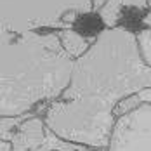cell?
<instances>
[{
  "mask_svg": "<svg viewBox=\"0 0 151 151\" xmlns=\"http://www.w3.org/2000/svg\"><path fill=\"white\" fill-rule=\"evenodd\" d=\"M0 116H21L59 99L75 59L56 31L14 33L0 28Z\"/></svg>",
  "mask_w": 151,
  "mask_h": 151,
  "instance_id": "cell-1",
  "label": "cell"
},
{
  "mask_svg": "<svg viewBox=\"0 0 151 151\" xmlns=\"http://www.w3.org/2000/svg\"><path fill=\"white\" fill-rule=\"evenodd\" d=\"M151 89V66L142 59L136 33L103 28L91 49L75 59L71 82L59 99L80 101L115 115L125 97Z\"/></svg>",
  "mask_w": 151,
  "mask_h": 151,
  "instance_id": "cell-2",
  "label": "cell"
},
{
  "mask_svg": "<svg viewBox=\"0 0 151 151\" xmlns=\"http://www.w3.org/2000/svg\"><path fill=\"white\" fill-rule=\"evenodd\" d=\"M0 28L14 33L75 28L82 16L94 12L92 0H2Z\"/></svg>",
  "mask_w": 151,
  "mask_h": 151,
  "instance_id": "cell-3",
  "label": "cell"
},
{
  "mask_svg": "<svg viewBox=\"0 0 151 151\" xmlns=\"http://www.w3.org/2000/svg\"><path fill=\"white\" fill-rule=\"evenodd\" d=\"M108 151H151V103L139 104L116 120Z\"/></svg>",
  "mask_w": 151,
  "mask_h": 151,
  "instance_id": "cell-4",
  "label": "cell"
},
{
  "mask_svg": "<svg viewBox=\"0 0 151 151\" xmlns=\"http://www.w3.org/2000/svg\"><path fill=\"white\" fill-rule=\"evenodd\" d=\"M125 9H136V11L146 12L148 11V0H108L97 11V16L103 21L104 28H116V26H122L120 21L123 17Z\"/></svg>",
  "mask_w": 151,
  "mask_h": 151,
  "instance_id": "cell-5",
  "label": "cell"
},
{
  "mask_svg": "<svg viewBox=\"0 0 151 151\" xmlns=\"http://www.w3.org/2000/svg\"><path fill=\"white\" fill-rule=\"evenodd\" d=\"M56 33L59 37V42H61V45H63V49L73 59L82 58L91 49V45L94 44V40H96V35L85 37L83 33H80L75 28H64V30H59V31H56Z\"/></svg>",
  "mask_w": 151,
  "mask_h": 151,
  "instance_id": "cell-6",
  "label": "cell"
},
{
  "mask_svg": "<svg viewBox=\"0 0 151 151\" xmlns=\"http://www.w3.org/2000/svg\"><path fill=\"white\" fill-rule=\"evenodd\" d=\"M89 148L87 146H82V144H76V142H71V141H66L59 137L56 132H52L49 129L45 136V141L37 148L35 151H87Z\"/></svg>",
  "mask_w": 151,
  "mask_h": 151,
  "instance_id": "cell-7",
  "label": "cell"
},
{
  "mask_svg": "<svg viewBox=\"0 0 151 151\" xmlns=\"http://www.w3.org/2000/svg\"><path fill=\"white\" fill-rule=\"evenodd\" d=\"M28 115H21V116H0V141H11V137L14 136L17 127L21 125V122L24 120Z\"/></svg>",
  "mask_w": 151,
  "mask_h": 151,
  "instance_id": "cell-8",
  "label": "cell"
},
{
  "mask_svg": "<svg viewBox=\"0 0 151 151\" xmlns=\"http://www.w3.org/2000/svg\"><path fill=\"white\" fill-rule=\"evenodd\" d=\"M137 44H139V50L142 59L151 66V28H142L136 33Z\"/></svg>",
  "mask_w": 151,
  "mask_h": 151,
  "instance_id": "cell-9",
  "label": "cell"
},
{
  "mask_svg": "<svg viewBox=\"0 0 151 151\" xmlns=\"http://www.w3.org/2000/svg\"><path fill=\"white\" fill-rule=\"evenodd\" d=\"M137 99L141 103H151V89H146V91L139 92L137 94Z\"/></svg>",
  "mask_w": 151,
  "mask_h": 151,
  "instance_id": "cell-10",
  "label": "cell"
},
{
  "mask_svg": "<svg viewBox=\"0 0 151 151\" xmlns=\"http://www.w3.org/2000/svg\"><path fill=\"white\" fill-rule=\"evenodd\" d=\"M141 23L144 24V28H151V9L144 12V16L141 17Z\"/></svg>",
  "mask_w": 151,
  "mask_h": 151,
  "instance_id": "cell-11",
  "label": "cell"
},
{
  "mask_svg": "<svg viewBox=\"0 0 151 151\" xmlns=\"http://www.w3.org/2000/svg\"><path fill=\"white\" fill-rule=\"evenodd\" d=\"M0 151H14L11 141H0Z\"/></svg>",
  "mask_w": 151,
  "mask_h": 151,
  "instance_id": "cell-12",
  "label": "cell"
},
{
  "mask_svg": "<svg viewBox=\"0 0 151 151\" xmlns=\"http://www.w3.org/2000/svg\"><path fill=\"white\" fill-rule=\"evenodd\" d=\"M108 0H92V7H94V12H97L103 5H104Z\"/></svg>",
  "mask_w": 151,
  "mask_h": 151,
  "instance_id": "cell-13",
  "label": "cell"
},
{
  "mask_svg": "<svg viewBox=\"0 0 151 151\" xmlns=\"http://www.w3.org/2000/svg\"><path fill=\"white\" fill-rule=\"evenodd\" d=\"M87 151H108V148H89Z\"/></svg>",
  "mask_w": 151,
  "mask_h": 151,
  "instance_id": "cell-14",
  "label": "cell"
},
{
  "mask_svg": "<svg viewBox=\"0 0 151 151\" xmlns=\"http://www.w3.org/2000/svg\"><path fill=\"white\" fill-rule=\"evenodd\" d=\"M148 7L151 9V0H148Z\"/></svg>",
  "mask_w": 151,
  "mask_h": 151,
  "instance_id": "cell-15",
  "label": "cell"
}]
</instances>
